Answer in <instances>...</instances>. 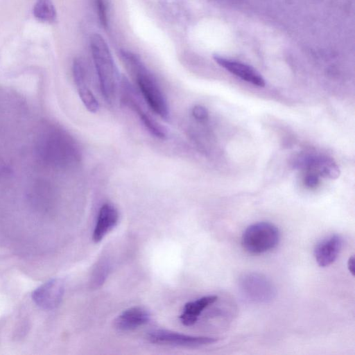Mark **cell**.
Returning <instances> with one entry per match:
<instances>
[{
	"label": "cell",
	"mask_w": 355,
	"mask_h": 355,
	"mask_svg": "<svg viewBox=\"0 0 355 355\" xmlns=\"http://www.w3.org/2000/svg\"><path fill=\"white\" fill-rule=\"evenodd\" d=\"M37 150L44 162L58 168L71 166L80 158L73 138L64 130L53 125L46 128L39 136Z\"/></svg>",
	"instance_id": "6da1fadb"
},
{
	"label": "cell",
	"mask_w": 355,
	"mask_h": 355,
	"mask_svg": "<svg viewBox=\"0 0 355 355\" xmlns=\"http://www.w3.org/2000/svg\"><path fill=\"white\" fill-rule=\"evenodd\" d=\"M121 55L133 73L139 89L148 107L161 118L167 119V101L155 77L137 55L125 51L121 52Z\"/></svg>",
	"instance_id": "7a4b0ae2"
},
{
	"label": "cell",
	"mask_w": 355,
	"mask_h": 355,
	"mask_svg": "<svg viewBox=\"0 0 355 355\" xmlns=\"http://www.w3.org/2000/svg\"><path fill=\"white\" fill-rule=\"evenodd\" d=\"M92 56L104 99L113 103L116 97L118 76L109 47L101 35L94 34L90 40Z\"/></svg>",
	"instance_id": "3957f363"
},
{
	"label": "cell",
	"mask_w": 355,
	"mask_h": 355,
	"mask_svg": "<svg viewBox=\"0 0 355 355\" xmlns=\"http://www.w3.org/2000/svg\"><path fill=\"white\" fill-rule=\"evenodd\" d=\"M279 239V231L274 224L258 222L245 230L241 236V245L249 253L262 254L274 249Z\"/></svg>",
	"instance_id": "277c9868"
},
{
	"label": "cell",
	"mask_w": 355,
	"mask_h": 355,
	"mask_svg": "<svg viewBox=\"0 0 355 355\" xmlns=\"http://www.w3.org/2000/svg\"><path fill=\"white\" fill-rule=\"evenodd\" d=\"M120 91L122 103L137 114L148 131L157 138L165 139L167 137L166 128L145 110L134 88L125 76L121 79Z\"/></svg>",
	"instance_id": "5b68a950"
},
{
	"label": "cell",
	"mask_w": 355,
	"mask_h": 355,
	"mask_svg": "<svg viewBox=\"0 0 355 355\" xmlns=\"http://www.w3.org/2000/svg\"><path fill=\"white\" fill-rule=\"evenodd\" d=\"M240 291L245 298L255 303H267L276 295L275 288L264 275L257 272H248L240 277Z\"/></svg>",
	"instance_id": "8992f818"
},
{
	"label": "cell",
	"mask_w": 355,
	"mask_h": 355,
	"mask_svg": "<svg viewBox=\"0 0 355 355\" xmlns=\"http://www.w3.org/2000/svg\"><path fill=\"white\" fill-rule=\"evenodd\" d=\"M146 338L153 344L184 347H198L218 341L217 338L189 336L165 329L151 331Z\"/></svg>",
	"instance_id": "52a82bcc"
},
{
	"label": "cell",
	"mask_w": 355,
	"mask_h": 355,
	"mask_svg": "<svg viewBox=\"0 0 355 355\" xmlns=\"http://www.w3.org/2000/svg\"><path fill=\"white\" fill-rule=\"evenodd\" d=\"M72 71L78 94L83 104L89 112L96 113L99 109V104L90 88L87 67L82 59L74 60Z\"/></svg>",
	"instance_id": "ba28073f"
},
{
	"label": "cell",
	"mask_w": 355,
	"mask_h": 355,
	"mask_svg": "<svg viewBox=\"0 0 355 355\" xmlns=\"http://www.w3.org/2000/svg\"><path fill=\"white\" fill-rule=\"evenodd\" d=\"M64 284L60 279H52L37 288L32 299L40 307L51 310L58 307L62 300Z\"/></svg>",
	"instance_id": "9c48e42d"
},
{
	"label": "cell",
	"mask_w": 355,
	"mask_h": 355,
	"mask_svg": "<svg viewBox=\"0 0 355 355\" xmlns=\"http://www.w3.org/2000/svg\"><path fill=\"white\" fill-rule=\"evenodd\" d=\"M296 164L325 178L336 179L340 175L339 168L334 161L328 157L315 155H303L297 158Z\"/></svg>",
	"instance_id": "30bf717a"
},
{
	"label": "cell",
	"mask_w": 355,
	"mask_h": 355,
	"mask_svg": "<svg viewBox=\"0 0 355 355\" xmlns=\"http://www.w3.org/2000/svg\"><path fill=\"white\" fill-rule=\"evenodd\" d=\"M214 59L220 67L243 80L257 87H263L266 85L262 76L251 66L218 55H214Z\"/></svg>",
	"instance_id": "8fae6325"
},
{
	"label": "cell",
	"mask_w": 355,
	"mask_h": 355,
	"mask_svg": "<svg viewBox=\"0 0 355 355\" xmlns=\"http://www.w3.org/2000/svg\"><path fill=\"white\" fill-rule=\"evenodd\" d=\"M342 247L343 238L338 234H332L323 239L314 248L315 261L322 268L330 266L338 258Z\"/></svg>",
	"instance_id": "7c38bea8"
},
{
	"label": "cell",
	"mask_w": 355,
	"mask_h": 355,
	"mask_svg": "<svg viewBox=\"0 0 355 355\" xmlns=\"http://www.w3.org/2000/svg\"><path fill=\"white\" fill-rule=\"evenodd\" d=\"M119 212L112 204H103L98 213L94 228L92 239L95 243L100 242L118 223Z\"/></svg>",
	"instance_id": "4fadbf2b"
},
{
	"label": "cell",
	"mask_w": 355,
	"mask_h": 355,
	"mask_svg": "<svg viewBox=\"0 0 355 355\" xmlns=\"http://www.w3.org/2000/svg\"><path fill=\"white\" fill-rule=\"evenodd\" d=\"M150 317V312L145 308L134 306L119 315L114 320V326L121 331H130L147 324Z\"/></svg>",
	"instance_id": "5bb4252c"
},
{
	"label": "cell",
	"mask_w": 355,
	"mask_h": 355,
	"mask_svg": "<svg viewBox=\"0 0 355 355\" xmlns=\"http://www.w3.org/2000/svg\"><path fill=\"white\" fill-rule=\"evenodd\" d=\"M218 300L216 295H206L194 301L189 302L183 307L180 316L181 322L185 326L194 324L202 312Z\"/></svg>",
	"instance_id": "9a60e30c"
},
{
	"label": "cell",
	"mask_w": 355,
	"mask_h": 355,
	"mask_svg": "<svg viewBox=\"0 0 355 355\" xmlns=\"http://www.w3.org/2000/svg\"><path fill=\"white\" fill-rule=\"evenodd\" d=\"M33 14L36 19L43 23L52 24L56 21V10L52 0H36Z\"/></svg>",
	"instance_id": "2e32d148"
},
{
	"label": "cell",
	"mask_w": 355,
	"mask_h": 355,
	"mask_svg": "<svg viewBox=\"0 0 355 355\" xmlns=\"http://www.w3.org/2000/svg\"><path fill=\"white\" fill-rule=\"evenodd\" d=\"M110 268V262L106 257H102L96 263L91 277V284L92 287L98 288L104 283L109 274Z\"/></svg>",
	"instance_id": "e0dca14e"
},
{
	"label": "cell",
	"mask_w": 355,
	"mask_h": 355,
	"mask_svg": "<svg viewBox=\"0 0 355 355\" xmlns=\"http://www.w3.org/2000/svg\"><path fill=\"white\" fill-rule=\"evenodd\" d=\"M191 115L196 120L202 122L208 119L209 113L204 106L196 105L191 109Z\"/></svg>",
	"instance_id": "ac0fdd59"
},
{
	"label": "cell",
	"mask_w": 355,
	"mask_h": 355,
	"mask_svg": "<svg viewBox=\"0 0 355 355\" xmlns=\"http://www.w3.org/2000/svg\"><path fill=\"white\" fill-rule=\"evenodd\" d=\"M98 15L101 23L104 26L107 24V6L105 0H96Z\"/></svg>",
	"instance_id": "d6986e66"
},
{
	"label": "cell",
	"mask_w": 355,
	"mask_h": 355,
	"mask_svg": "<svg viewBox=\"0 0 355 355\" xmlns=\"http://www.w3.org/2000/svg\"><path fill=\"white\" fill-rule=\"evenodd\" d=\"M319 176L315 173L308 171L304 178V185L309 189L316 188L320 184Z\"/></svg>",
	"instance_id": "ffe728a7"
},
{
	"label": "cell",
	"mask_w": 355,
	"mask_h": 355,
	"mask_svg": "<svg viewBox=\"0 0 355 355\" xmlns=\"http://www.w3.org/2000/svg\"><path fill=\"white\" fill-rule=\"evenodd\" d=\"M347 266L349 271L352 273V275H354V257L352 256L349 258L347 261Z\"/></svg>",
	"instance_id": "44dd1931"
}]
</instances>
